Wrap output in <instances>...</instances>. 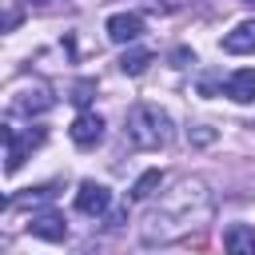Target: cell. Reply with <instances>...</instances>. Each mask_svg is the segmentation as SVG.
Segmentation results:
<instances>
[{
    "mask_svg": "<svg viewBox=\"0 0 255 255\" xmlns=\"http://www.w3.org/2000/svg\"><path fill=\"white\" fill-rule=\"evenodd\" d=\"M211 219H215V191L207 187V179L183 175L151 199V207L139 219V239L147 247H171L203 231Z\"/></svg>",
    "mask_w": 255,
    "mask_h": 255,
    "instance_id": "1",
    "label": "cell"
},
{
    "mask_svg": "<svg viewBox=\"0 0 255 255\" xmlns=\"http://www.w3.org/2000/svg\"><path fill=\"white\" fill-rule=\"evenodd\" d=\"M175 135V124L171 116L159 108V104H131L128 120H124V139L139 151H159L167 147Z\"/></svg>",
    "mask_w": 255,
    "mask_h": 255,
    "instance_id": "2",
    "label": "cell"
},
{
    "mask_svg": "<svg viewBox=\"0 0 255 255\" xmlns=\"http://www.w3.org/2000/svg\"><path fill=\"white\" fill-rule=\"evenodd\" d=\"M52 104H56V96L40 76H20L8 84V112H16V116H40Z\"/></svg>",
    "mask_w": 255,
    "mask_h": 255,
    "instance_id": "3",
    "label": "cell"
},
{
    "mask_svg": "<svg viewBox=\"0 0 255 255\" xmlns=\"http://www.w3.org/2000/svg\"><path fill=\"white\" fill-rule=\"evenodd\" d=\"M48 139V131L44 128H28V131H20V128H12V124H4V171L12 175V171H20V163L28 159V151H36L40 143Z\"/></svg>",
    "mask_w": 255,
    "mask_h": 255,
    "instance_id": "4",
    "label": "cell"
},
{
    "mask_svg": "<svg viewBox=\"0 0 255 255\" xmlns=\"http://www.w3.org/2000/svg\"><path fill=\"white\" fill-rule=\"evenodd\" d=\"M68 135H72V143L76 147H96L100 139H104V116L100 112H80L76 120H72V128H68Z\"/></svg>",
    "mask_w": 255,
    "mask_h": 255,
    "instance_id": "5",
    "label": "cell"
},
{
    "mask_svg": "<svg viewBox=\"0 0 255 255\" xmlns=\"http://www.w3.org/2000/svg\"><path fill=\"white\" fill-rule=\"evenodd\" d=\"M108 203H112V191H108L104 183L84 179V183L76 187V211H80V215H104Z\"/></svg>",
    "mask_w": 255,
    "mask_h": 255,
    "instance_id": "6",
    "label": "cell"
},
{
    "mask_svg": "<svg viewBox=\"0 0 255 255\" xmlns=\"http://www.w3.org/2000/svg\"><path fill=\"white\" fill-rule=\"evenodd\" d=\"M28 235L48 239V243H60V239H68V219L60 211H36L28 219Z\"/></svg>",
    "mask_w": 255,
    "mask_h": 255,
    "instance_id": "7",
    "label": "cell"
},
{
    "mask_svg": "<svg viewBox=\"0 0 255 255\" xmlns=\"http://www.w3.org/2000/svg\"><path fill=\"white\" fill-rule=\"evenodd\" d=\"M139 36H143V16L120 12V16L108 20V40H112V44H135Z\"/></svg>",
    "mask_w": 255,
    "mask_h": 255,
    "instance_id": "8",
    "label": "cell"
},
{
    "mask_svg": "<svg viewBox=\"0 0 255 255\" xmlns=\"http://www.w3.org/2000/svg\"><path fill=\"white\" fill-rule=\"evenodd\" d=\"M223 251L227 255H255V227L251 223H231L223 231Z\"/></svg>",
    "mask_w": 255,
    "mask_h": 255,
    "instance_id": "9",
    "label": "cell"
},
{
    "mask_svg": "<svg viewBox=\"0 0 255 255\" xmlns=\"http://www.w3.org/2000/svg\"><path fill=\"white\" fill-rule=\"evenodd\" d=\"M223 52H231V56H251V52H255V20L235 24V28L223 36Z\"/></svg>",
    "mask_w": 255,
    "mask_h": 255,
    "instance_id": "10",
    "label": "cell"
},
{
    "mask_svg": "<svg viewBox=\"0 0 255 255\" xmlns=\"http://www.w3.org/2000/svg\"><path fill=\"white\" fill-rule=\"evenodd\" d=\"M223 88H227V96H231L235 104H255V68H239V72H231Z\"/></svg>",
    "mask_w": 255,
    "mask_h": 255,
    "instance_id": "11",
    "label": "cell"
},
{
    "mask_svg": "<svg viewBox=\"0 0 255 255\" xmlns=\"http://www.w3.org/2000/svg\"><path fill=\"white\" fill-rule=\"evenodd\" d=\"M151 60H155L151 48H128V52L120 56V72H124V76H139V72H147Z\"/></svg>",
    "mask_w": 255,
    "mask_h": 255,
    "instance_id": "12",
    "label": "cell"
},
{
    "mask_svg": "<svg viewBox=\"0 0 255 255\" xmlns=\"http://www.w3.org/2000/svg\"><path fill=\"white\" fill-rule=\"evenodd\" d=\"M159 183H163V171H159V167L143 171V175L135 179V187H131V199H147V195H151V191H155Z\"/></svg>",
    "mask_w": 255,
    "mask_h": 255,
    "instance_id": "13",
    "label": "cell"
},
{
    "mask_svg": "<svg viewBox=\"0 0 255 255\" xmlns=\"http://www.w3.org/2000/svg\"><path fill=\"white\" fill-rule=\"evenodd\" d=\"M92 92H96V84H92V80H84V84H76V88H72V104H80V108H84V104L92 100Z\"/></svg>",
    "mask_w": 255,
    "mask_h": 255,
    "instance_id": "14",
    "label": "cell"
},
{
    "mask_svg": "<svg viewBox=\"0 0 255 255\" xmlns=\"http://www.w3.org/2000/svg\"><path fill=\"white\" fill-rule=\"evenodd\" d=\"M191 139H195V143H211L215 131H211V128H191Z\"/></svg>",
    "mask_w": 255,
    "mask_h": 255,
    "instance_id": "15",
    "label": "cell"
},
{
    "mask_svg": "<svg viewBox=\"0 0 255 255\" xmlns=\"http://www.w3.org/2000/svg\"><path fill=\"white\" fill-rule=\"evenodd\" d=\"M243 4H251V8H255V0H243Z\"/></svg>",
    "mask_w": 255,
    "mask_h": 255,
    "instance_id": "16",
    "label": "cell"
}]
</instances>
